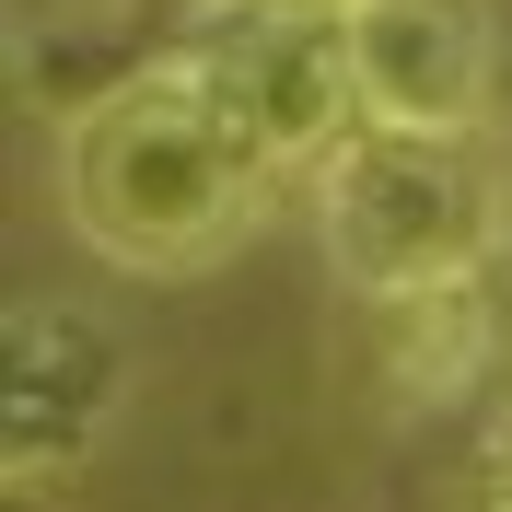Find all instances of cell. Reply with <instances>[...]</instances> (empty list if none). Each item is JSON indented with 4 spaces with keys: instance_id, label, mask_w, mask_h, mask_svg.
Here are the masks:
<instances>
[{
    "instance_id": "obj_5",
    "label": "cell",
    "mask_w": 512,
    "mask_h": 512,
    "mask_svg": "<svg viewBox=\"0 0 512 512\" xmlns=\"http://www.w3.org/2000/svg\"><path fill=\"white\" fill-rule=\"evenodd\" d=\"M350 70H361V128H431V140H478L501 24L489 0H350Z\"/></svg>"
},
{
    "instance_id": "obj_7",
    "label": "cell",
    "mask_w": 512,
    "mask_h": 512,
    "mask_svg": "<svg viewBox=\"0 0 512 512\" xmlns=\"http://www.w3.org/2000/svg\"><path fill=\"white\" fill-rule=\"evenodd\" d=\"M454 512H512V419H489L478 454H466V489H454Z\"/></svg>"
},
{
    "instance_id": "obj_6",
    "label": "cell",
    "mask_w": 512,
    "mask_h": 512,
    "mask_svg": "<svg viewBox=\"0 0 512 512\" xmlns=\"http://www.w3.org/2000/svg\"><path fill=\"white\" fill-rule=\"evenodd\" d=\"M373 315V384L396 408H443L478 384L489 350V280H454V291H408V303H361Z\"/></svg>"
},
{
    "instance_id": "obj_8",
    "label": "cell",
    "mask_w": 512,
    "mask_h": 512,
    "mask_svg": "<svg viewBox=\"0 0 512 512\" xmlns=\"http://www.w3.org/2000/svg\"><path fill=\"white\" fill-rule=\"evenodd\" d=\"M210 12H350V0H210Z\"/></svg>"
},
{
    "instance_id": "obj_4",
    "label": "cell",
    "mask_w": 512,
    "mask_h": 512,
    "mask_svg": "<svg viewBox=\"0 0 512 512\" xmlns=\"http://www.w3.org/2000/svg\"><path fill=\"white\" fill-rule=\"evenodd\" d=\"M198 70H210L222 117L256 140L268 175H303L361 128V70H350L338 12H210Z\"/></svg>"
},
{
    "instance_id": "obj_2",
    "label": "cell",
    "mask_w": 512,
    "mask_h": 512,
    "mask_svg": "<svg viewBox=\"0 0 512 512\" xmlns=\"http://www.w3.org/2000/svg\"><path fill=\"white\" fill-rule=\"evenodd\" d=\"M315 233L350 303H408V291L489 280L501 245V175L478 140H431V128H350L315 163Z\"/></svg>"
},
{
    "instance_id": "obj_3",
    "label": "cell",
    "mask_w": 512,
    "mask_h": 512,
    "mask_svg": "<svg viewBox=\"0 0 512 512\" xmlns=\"http://www.w3.org/2000/svg\"><path fill=\"white\" fill-rule=\"evenodd\" d=\"M140 350L128 326L70 303V291H24L0 315V478L12 501H47L105 454V431L128 419Z\"/></svg>"
},
{
    "instance_id": "obj_1",
    "label": "cell",
    "mask_w": 512,
    "mask_h": 512,
    "mask_svg": "<svg viewBox=\"0 0 512 512\" xmlns=\"http://www.w3.org/2000/svg\"><path fill=\"white\" fill-rule=\"evenodd\" d=\"M268 163L256 140L222 117L198 47H163V59H128L117 82L70 105L59 128V210L70 233L128 268V280H175V268H210L268 222Z\"/></svg>"
}]
</instances>
